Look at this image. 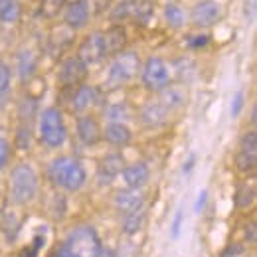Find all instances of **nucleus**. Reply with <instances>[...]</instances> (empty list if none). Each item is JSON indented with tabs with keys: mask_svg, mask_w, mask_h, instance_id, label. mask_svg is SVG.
Here are the masks:
<instances>
[{
	"mask_svg": "<svg viewBox=\"0 0 257 257\" xmlns=\"http://www.w3.org/2000/svg\"><path fill=\"white\" fill-rule=\"evenodd\" d=\"M58 257H101V239L89 225H79L62 243Z\"/></svg>",
	"mask_w": 257,
	"mask_h": 257,
	"instance_id": "nucleus-1",
	"label": "nucleus"
},
{
	"mask_svg": "<svg viewBox=\"0 0 257 257\" xmlns=\"http://www.w3.org/2000/svg\"><path fill=\"white\" fill-rule=\"evenodd\" d=\"M48 176L50 180L64 188L67 192H75L85 184V168L81 166V162L71 159V157H60L50 164L48 168Z\"/></svg>",
	"mask_w": 257,
	"mask_h": 257,
	"instance_id": "nucleus-2",
	"label": "nucleus"
},
{
	"mask_svg": "<svg viewBox=\"0 0 257 257\" xmlns=\"http://www.w3.org/2000/svg\"><path fill=\"white\" fill-rule=\"evenodd\" d=\"M40 139L44 145L58 149L67 139V128L64 123V115L58 107H50L40 115Z\"/></svg>",
	"mask_w": 257,
	"mask_h": 257,
	"instance_id": "nucleus-3",
	"label": "nucleus"
},
{
	"mask_svg": "<svg viewBox=\"0 0 257 257\" xmlns=\"http://www.w3.org/2000/svg\"><path fill=\"white\" fill-rule=\"evenodd\" d=\"M38 190V176L30 164L22 162L12 170V198L18 204L30 202Z\"/></svg>",
	"mask_w": 257,
	"mask_h": 257,
	"instance_id": "nucleus-4",
	"label": "nucleus"
},
{
	"mask_svg": "<svg viewBox=\"0 0 257 257\" xmlns=\"http://www.w3.org/2000/svg\"><path fill=\"white\" fill-rule=\"evenodd\" d=\"M170 81V69L161 58H151L143 67V83L147 89L161 91Z\"/></svg>",
	"mask_w": 257,
	"mask_h": 257,
	"instance_id": "nucleus-5",
	"label": "nucleus"
},
{
	"mask_svg": "<svg viewBox=\"0 0 257 257\" xmlns=\"http://www.w3.org/2000/svg\"><path fill=\"white\" fill-rule=\"evenodd\" d=\"M139 69V56L135 52L119 54L109 67V81L111 83H127L128 79L135 77Z\"/></svg>",
	"mask_w": 257,
	"mask_h": 257,
	"instance_id": "nucleus-6",
	"label": "nucleus"
},
{
	"mask_svg": "<svg viewBox=\"0 0 257 257\" xmlns=\"http://www.w3.org/2000/svg\"><path fill=\"white\" fill-rule=\"evenodd\" d=\"M107 56V48H105V40H103V34H91L87 36L81 46H79V60L83 64H95L99 60H103Z\"/></svg>",
	"mask_w": 257,
	"mask_h": 257,
	"instance_id": "nucleus-7",
	"label": "nucleus"
},
{
	"mask_svg": "<svg viewBox=\"0 0 257 257\" xmlns=\"http://www.w3.org/2000/svg\"><path fill=\"white\" fill-rule=\"evenodd\" d=\"M85 75H87V65L83 64L79 58H67L60 67V73H58L60 81L65 87H73L75 83L83 81Z\"/></svg>",
	"mask_w": 257,
	"mask_h": 257,
	"instance_id": "nucleus-8",
	"label": "nucleus"
},
{
	"mask_svg": "<svg viewBox=\"0 0 257 257\" xmlns=\"http://www.w3.org/2000/svg\"><path fill=\"white\" fill-rule=\"evenodd\" d=\"M220 20V6L216 2H210V0H204V2H198L192 8V22L196 26H212Z\"/></svg>",
	"mask_w": 257,
	"mask_h": 257,
	"instance_id": "nucleus-9",
	"label": "nucleus"
},
{
	"mask_svg": "<svg viewBox=\"0 0 257 257\" xmlns=\"http://www.w3.org/2000/svg\"><path fill=\"white\" fill-rule=\"evenodd\" d=\"M64 20L65 24L73 30L77 28H83L89 20V6L85 0H73L69 2V6L65 8V14H64Z\"/></svg>",
	"mask_w": 257,
	"mask_h": 257,
	"instance_id": "nucleus-10",
	"label": "nucleus"
},
{
	"mask_svg": "<svg viewBox=\"0 0 257 257\" xmlns=\"http://www.w3.org/2000/svg\"><path fill=\"white\" fill-rule=\"evenodd\" d=\"M125 161H123V157L121 155H107L101 164H99V172H97V178H99V184L101 186H107V184H111L113 182V178L119 174V172H123V166Z\"/></svg>",
	"mask_w": 257,
	"mask_h": 257,
	"instance_id": "nucleus-11",
	"label": "nucleus"
},
{
	"mask_svg": "<svg viewBox=\"0 0 257 257\" xmlns=\"http://www.w3.org/2000/svg\"><path fill=\"white\" fill-rule=\"evenodd\" d=\"M123 180H125V184H127L128 188H133V190L145 186L147 180H149V168H147V164L135 162L131 166H125L123 168Z\"/></svg>",
	"mask_w": 257,
	"mask_h": 257,
	"instance_id": "nucleus-12",
	"label": "nucleus"
},
{
	"mask_svg": "<svg viewBox=\"0 0 257 257\" xmlns=\"http://www.w3.org/2000/svg\"><path fill=\"white\" fill-rule=\"evenodd\" d=\"M115 208L123 214H131L143 210V196L137 190H121L115 196Z\"/></svg>",
	"mask_w": 257,
	"mask_h": 257,
	"instance_id": "nucleus-13",
	"label": "nucleus"
},
{
	"mask_svg": "<svg viewBox=\"0 0 257 257\" xmlns=\"http://www.w3.org/2000/svg\"><path fill=\"white\" fill-rule=\"evenodd\" d=\"M77 135L83 145H95L101 139V128L93 117H79L77 119Z\"/></svg>",
	"mask_w": 257,
	"mask_h": 257,
	"instance_id": "nucleus-14",
	"label": "nucleus"
},
{
	"mask_svg": "<svg viewBox=\"0 0 257 257\" xmlns=\"http://www.w3.org/2000/svg\"><path fill=\"white\" fill-rule=\"evenodd\" d=\"M184 103H186V89L182 85H166L164 89H161V105L166 111L182 107Z\"/></svg>",
	"mask_w": 257,
	"mask_h": 257,
	"instance_id": "nucleus-15",
	"label": "nucleus"
},
{
	"mask_svg": "<svg viewBox=\"0 0 257 257\" xmlns=\"http://www.w3.org/2000/svg\"><path fill=\"white\" fill-rule=\"evenodd\" d=\"M103 40H105L107 54H115V52H121L127 46V32H125L123 26H113L103 34Z\"/></svg>",
	"mask_w": 257,
	"mask_h": 257,
	"instance_id": "nucleus-16",
	"label": "nucleus"
},
{
	"mask_svg": "<svg viewBox=\"0 0 257 257\" xmlns=\"http://www.w3.org/2000/svg\"><path fill=\"white\" fill-rule=\"evenodd\" d=\"M166 115H168V111L162 107L161 103H151L141 111V121L147 127H159L166 121Z\"/></svg>",
	"mask_w": 257,
	"mask_h": 257,
	"instance_id": "nucleus-17",
	"label": "nucleus"
},
{
	"mask_svg": "<svg viewBox=\"0 0 257 257\" xmlns=\"http://www.w3.org/2000/svg\"><path fill=\"white\" fill-rule=\"evenodd\" d=\"M103 135L111 145H127L131 141V128L125 123H111L109 127H105Z\"/></svg>",
	"mask_w": 257,
	"mask_h": 257,
	"instance_id": "nucleus-18",
	"label": "nucleus"
},
{
	"mask_svg": "<svg viewBox=\"0 0 257 257\" xmlns=\"http://www.w3.org/2000/svg\"><path fill=\"white\" fill-rule=\"evenodd\" d=\"M93 101H95V89H93L91 85H81V87H77V89L73 91V95H71V105H73L75 111L87 109Z\"/></svg>",
	"mask_w": 257,
	"mask_h": 257,
	"instance_id": "nucleus-19",
	"label": "nucleus"
},
{
	"mask_svg": "<svg viewBox=\"0 0 257 257\" xmlns=\"http://www.w3.org/2000/svg\"><path fill=\"white\" fill-rule=\"evenodd\" d=\"M36 71V56L32 52H20L18 54V73L22 79H30Z\"/></svg>",
	"mask_w": 257,
	"mask_h": 257,
	"instance_id": "nucleus-20",
	"label": "nucleus"
},
{
	"mask_svg": "<svg viewBox=\"0 0 257 257\" xmlns=\"http://www.w3.org/2000/svg\"><path fill=\"white\" fill-rule=\"evenodd\" d=\"M20 6L16 0H0V20L6 24H12L18 20Z\"/></svg>",
	"mask_w": 257,
	"mask_h": 257,
	"instance_id": "nucleus-21",
	"label": "nucleus"
},
{
	"mask_svg": "<svg viewBox=\"0 0 257 257\" xmlns=\"http://www.w3.org/2000/svg\"><path fill=\"white\" fill-rule=\"evenodd\" d=\"M164 20H166L168 26L180 28L182 22H184V12L176 4H166V8H164Z\"/></svg>",
	"mask_w": 257,
	"mask_h": 257,
	"instance_id": "nucleus-22",
	"label": "nucleus"
},
{
	"mask_svg": "<svg viewBox=\"0 0 257 257\" xmlns=\"http://www.w3.org/2000/svg\"><path fill=\"white\" fill-rule=\"evenodd\" d=\"M143 222H145V214L143 210H137V212H131V214H125V233H137L141 227H143Z\"/></svg>",
	"mask_w": 257,
	"mask_h": 257,
	"instance_id": "nucleus-23",
	"label": "nucleus"
},
{
	"mask_svg": "<svg viewBox=\"0 0 257 257\" xmlns=\"http://www.w3.org/2000/svg\"><path fill=\"white\" fill-rule=\"evenodd\" d=\"M105 115H107V119H111V121H115V123H121V121L131 119V109H128L125 103H117V105L109 107Z\"/></svg>",
	"mask_w": 257,
	"mask_h": 257,
	"instance_id": "nucleus-24",
	"label": "nucleus"
},
{
	"mask_svg": "<svg viewBox=\"0 0 257 257\" xmlns=\"http://www.w3.org/2000/svg\"><path fill=\"white\" fill-rule=\"evenodd\" d=\"M235 164H237V170L239 172H253L257 164V155H247V153H239L235 157Z\"/></svg>",
	"mask_w": 257,
	"mask_h": 257,
	"instance_id": "nucleus-25",
	"label": "nucleus"
},
{
	"mask_svg": "<svg viewBox=\"0 0 257 257\" xmlns=\"http://www.w3.org/2000/svg\"><path fill=\"white\" fill-rule=\"evenodd\" d=\"M253 196H255L253 186L243 184V186H239L237 192H235V204H237L239 208H247V206L253 202Z\"/></svg>",
	"mask_w": 257,
	"mask_h": 257,
	"instance_id": "nucleus-26",
	"label": "nucleus"
},
{
	"mask_svg": "<svg viewBox=\"0 0 257 257\" xmlns=\"http://www.w3.org/2000/svg\"><path fill=\"white\" fill-rule=\"evenodd\" d=\"M153 10H155V2L153 0H141L135 6V16H137V20H141V24H145L153 16Z\"/></svg>",
	"mask_w": 257,
	"mask_h": 257,
	"instance_id": "nucleus-27",
	"label": "nucleus"
},
{
	"mask_svg": "<svg viewBox=\"0 0 257 257\" xmlns=\"http://www.w3.org/2000/svg\"><path fill=\"white\" fill-rule=\"evenodd\" d=\"M241 153L257 155V133L255 131H249V133L243 135V139H241Z\"/></svg>",
	"mask_w": 257,
	"mask_h": 257,
	"instance_id": "nucleus-28",
	"label": "nucleus"
},
{
	"mask_svg": "<svg viewBox=\"0 0 257 257\" xmlns=\"http://www.w3.org/2000/svg\"><path fill=\"white\" fill-rule=\"evenodd\" d=\"M131 10H133V4H131V2H121V4H117V6L113 8V12H111V20H113V22L125 20L128 14H131Z\"/></svg>",
	"mask_w": 257,
	"mask_h": 257,
	"instance_id": "nucleus-29",
	"label": "nucleus"
},
{
	"mask_svg": "<svg viewBox=\"0 0 257 257\" xmlns=\"http://www.w3.org/2000/svg\"><path fill=\"white\" fill-rule=\"evenodd\" d=\"M8 87H10V67L0 62V95L6 93Z\"/></svg>",
	"mask_w": 257,
	"mask_h": 257,
	"instance_id": "nucleus-30",
	"label": "nucleus"
},
{
	"mask_svg": "<svg viewBox=\"0 0 257 257\" xmlns=\"http://www.w3.org/2000/svg\"><path fill=\"white\" fill-rule=\"evenodd\" d=\"M16 145H18L22 151H28V149H30V128L20 127L18 135H16Z\"/></svg>",
	"mask_w": 257,
	"mask_h": 257,
	"instance_id": "nucleus-31",
	"label": "nucleus"
},
{
	"mask_svg": "<svg viewBox=\"0 0 257 257\" xmlns=\"http://www.w3.org/2000/svg\"><path fill=\"white\" fill-rule=\"evenodd\" d=\"M8 157H10V145H8V141L0 139V168H4V166H6Z\"/></svg>",
	"mask_w": 257,
	"mask_h": 257,
	"instance_id": "nucleus-32",
	"label": "nucleus"
},
{
	"mask_svg": "<svg viewBox=\"0 0 257 257\" xmlns=\"http://www.w3.org/2000/svg\"><path fill=\"white\" fill-rule=\"evenodd\" d=\"M208 44V36H204V34H200V36H190L188 38V46L190 48H202V46H206Z\"/></svg>",
	"mask_w": 257,
	"mask_h": 257,
	"instance_id": "nucleus-33",
	"label": "nucleus"
},
{
	"mask_svg": "<svg viewBox=\"0 0 257 257\" xmlns=\"http://www.w3.org/2000/svg\"><path fill=\"white\" fill-rule=\"evenodd\" d=\"M241 107H243V93L237 91V93H235V99H233V107H231V117H237L239 111H241Z\"/></svg>",
	"mask_w": 257,
	"mask_h": 257,
	"instance_id": "nucleus-34",
	"label": "nucleus"
},
{
	"mask_svg": "<svg viewBox=\"0 0 257 257\" xmlns=\"http://www.w3.org/2000/svg\"><path fill=\"white\" fill-rule=\"evenodd\" d=\"M42 245H44V237L40 239V235H36V237H34V247L32 249H28V251H22V255L20 257H34L36 253H38V249H40Z\"/></svg>",
	"mask_w": 257,
	"mask_h": 257,
	"instance_id": "nucleus-35",
	"label": "nucleus"
},
{
	"mask_svg": "<svg viewBox=\"0 0 257 257\" xmlns=\"http://www.w3.org/2000/svg\"><path fill=\"white\" fill-rule=\"evenodd\" d=\"M206 200H208V192L204 190V192H200L198 200H196V204H194V212H196V214H200V212L204 210V204H206Z\"/></svg>",
	"mask_w": 257,
	"mask_h": 257,
	"instance_id": "nucleus-36",
	"label": "nucleus"
},
{
	"mask_svg": "<svg viewBox=\"0 0 257 257\" xmlns=\"http://www.w3.org/2000/svg\"><path fill=\"white\" fill-rule=\"evenodd\" d=\"M180 225H182V212H178L176 218H174V222H172V235L174 237L180 233Z\"/></svg>",
	"mask_w": 257,
	"mask_h": 257,
	"instance_id": "nucleus-37",
	"label": "nucleus"
},
{
	"mask_svg": "<svg viewBox=\"0 0 257 257\" xmlns=\"http://www.w3.org/2000/svg\"><path fill=\"white\" fill-rule=\"evenodd\" d=\"M62 4H64V0H46V6H52V10H50V14H54V12H58Z\"/></svg>",
	"mask_w": 257,
	"mask_h": 257,
	"instance_id": "nucleus-38",
	"label": "nucleus"
},
{
	"mask_svg": "<svg viewBox=\"0 0 257 257\" xmlns=\"http://www.w3.org/2000/svg\"><path fill=\"white\" fill-rule=\"evenodd\" d=\"M194 161H196V157H190L188 159V162H186V166H184V172H190L194 168Z\"/></svg>",
	"mask_w": 257,
	"mask_h": 257,
	"instance_id": "nucleus-39",
	"label": "nucleus"
},
{
	"mask_svg": "<svg viewBox=\"0 0 257 257\" xmlns=\"http://www.w3.org/2000/svg\"><path fill=\"white\" fill-rule=\"evenodd\" d=\"M125 2H131V0H125Z\"/></svg>",
	"mask_w": 257,
	"mask_h": 257,
	"instance_id": "nucleus-40",
	"label": "nucleus"
}]
</instances>
